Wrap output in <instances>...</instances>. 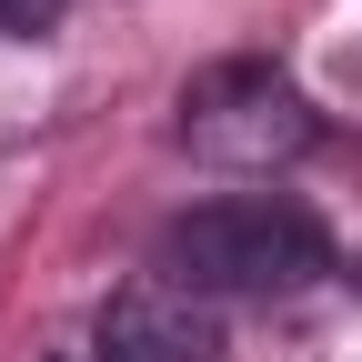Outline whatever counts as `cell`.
Listing matches in <instances>:
<instances>
[{
  "label": "cell",
  "mask_w": 362,
  "mask_h": 362,
  "mask_svg": "<svg viewBox=\"0 0 362 362\" xmlns=\"http://www.w3.org/2000/svg\"><path fill=\"white\" fill-rule=\"evenodd\" d=\"M90 362H221V312L171 272H141L101 302Z\"/></svg>",
  "instance_id": "3957f363"
},
{
  "label": "cell",
  "mask_w": 362,
  "mask_h": 362,
  "mask_svg": "<svg viewBox=\"0 0 362 362\" xmlns=\"http://www.w3.org/2000/svg\"><path fill=\"white\" fill-rule=\"evenodd\" d=\"M312 141H322V111L272 61H211L181 81V151H202L221 171H282Z\"/></svg>",
  "instance_id": "7a4b0ae2"
},
{
  "label": "cell",
  "mask_w": 362,
  "mask_h": 362,
  "mask_svg": "<svg viewBox=\"0 0 362 362\" xmlns=\"http://www.w3.org/2000/svg\"><path fill=\"white\" fill-rule=\"evenodd\" d=\"M171 282H192L202 302L242 292V302H272V292H312L332 272V232L312 221L302 202H272V192H232V202H202L161 232V262Z\"/></svg>",
  "instance_id": "6da1fadb"
},
{
  "label": "cell",
  "mask_w": 362,
  "mask_h": 362,
  "mask_svg": "<svg viewBox=\"0 0 362 362\" xmlns=\"http://www.w3.org/2000/svg\"><path fill=\"white\" fill-rule=\"evenodd\" d=\"M71 362H90V352H71Z\"/></svg>",
  "instance_id": "5b68a950"
},
{
  "label": "cell",
  "mask_w": 362,
  "mask_h": 362,
  "mask_svg": "<svg viewBox=\"0 0 362 362\" xmlns=\"http://www.w3.org/2000/svg\"><path fill=\"white\" fill-rule=\"evenodd\" d=\"M71 0H0V40H40V30H61Z\"/></svg>",
  "instance_id": "277c9868"
}]
</instances>
